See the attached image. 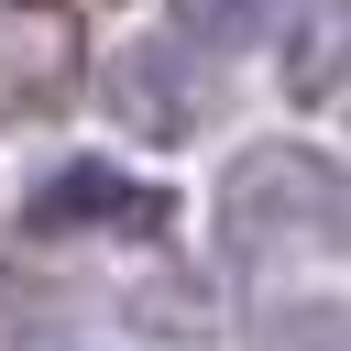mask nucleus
Listing matches in <instances>:
<instances>
[{
	"mask_svg": "<svg viewBox=\"0 0 351 351\" xmlns=\"http://www.w3.org/2000/svg\"><path fill=\"white\" fill-rule=\"evenodd\" d=\"M219 252L241 274H285V263H329L340 252V165L307 143H263L219 176Z\"/></svg>",
	"mask_w": 351,
	"mask_h": 351,
	"instance_id": "1",
	"label": "nucleus"
},
{
	"mask_svg": "<svg viewBox=\"0 0 351 351\" xmlns=\"http://www.w3.org/2000/svg\"><path fill=\"white\" fill-rule=\"evenodd\" d=\"M88 77V33L66 0H0V110L11 121H44L66 110Z\"/></svg>",
	"mask_w": 351,
	"mask_h": 351,
	"instance_id": "2",
	"label": "nucleus"
},
{
	"mask_svg": "<svg viewBox=\"0 0 351 351\" xmlns=\"http://www.w3.org/2000/svg\"><path fill=\"white\" fill-rule=\"evenodd\" d=\"M22 230H33V241H66V230H121V241H143V230H165V186L110 176V165H55V176L22 197Z\"/></svg>",
	"mask_w": 351,
	"mask_h": 351,
	"instance_id": "3",
	"label": "nucleus"
},
{
	"mask_svg": "<svg viewBox=\"0 0 351 351\" xmlns=\"http://www.w3.org/2000/svg\"><path fill=\"white\" fill-rule=\"evenodd\" d=\"M99 99H110V121H121L132 143H186V132L208 121V99H197V77H186L176 44L110 55V66H99Z\"/></svg>",
	"mask_w": 351,
	"mask_h": 351,
	"instance_id": "4",
	"label": "nucleus"
},
{
	"mask_svg": "<svg viewBox=\"0 0 351 351\" xmlns=\"http://www.w3.org/2000/svg\"><path fill=\"white\" fill-rule=\"evenodd\" d=\"M285 99L296 110H340V0H307L285 22Z\"/></svg>",
	"mask_w": 351,
	"mask_h": 351,
	"instance_id": "5",
	"label": "nucleus"
},
{
	"mask_svg": "<svg viewBox=\"0 0 351 351\" xmlns=\"http://www.w3.org/2000/svg\"><path fill=\"white\" fill-rule=\"evenodd\" d=\"M274 22H285V0H176V33H186V44H208V55L263 44Z\"/></svg>",
	"mask_w": 351,
	"mask_h": 351,
	"instance_id": "6",
	"label": "nucleus"
}]
</instances>
